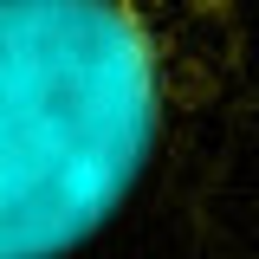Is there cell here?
Here are the masks:
<instances>
[{
    "mask_svg": "<svg viewBox=\"0 0 259 259\" xmlns=\"http://www.w3.org/2000/svg\"><path fill=\"white\" fill-rule=\"evenodd\" d=\"M253 0H0V259H71L149 188L240 71Z\"/></svg>",
    "mask_w": 259,
    "mask_h": 259,
    "instance_id": "6da1fadb",
    "label": "cell"
}]
</instances>
